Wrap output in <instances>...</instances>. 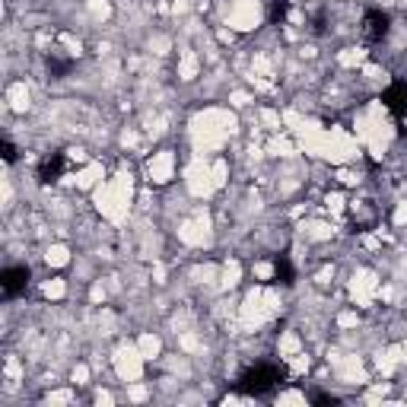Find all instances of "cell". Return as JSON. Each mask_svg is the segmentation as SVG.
<instances>
[{
  "label": "cell",
  "instance_id": "obj_1",
  "mask_svg": "<svg viewBox=\"0 0 407 407\" xmlns=\"http://www.w3.org/2000/svg\"><path fill=\"white\" fill-rule=\"evenodd\" d=\"M280 382H283V369H280V366H274V363H255L251 369L242 372L239 388H242L245 394L264 398V394H271Z\"/></svg>",
  "mask_w": 407,
  "mask_h": 407
},
{
  "label": "cell",
  "instance_id": "obj_2",
  "mask_svg": "<svg viewBox=\"0 0 407 407\" xmlns=\"http://www.w3.org/2000/svg\"><path fill=\"white\" fill-rule=\"evenodd\" d=\"M388 29H392V19H388V13H382V10H369L366 19H363V38H366V42H382V38L388 35Z\"/></svg>",
  "mask_w": 407,
  "mask_h": 407
},
{
  "label": "cell",
  "instance_id": "obj_3",
  "mask_svg": "<svg viewBox=\"0 0 407 407\" xmlns=\"http://www.w3.org/2000/svg\"><path fill=\"white\" fill-rule=\"evenodd\" d=\"M26 287H29V267H7V271L0 274V290H3L7 299L19 296Z\"/></svg>",
  "mask_w": 407,
  "mask_h": 407
},
{
  "label": "cell",
  "instance_id": "obj_4",
  "mask_svg": "<svg viewBox=\"0 0 407 407\" xmlns=\"http://www.w3.org/2000/svg\"><path fill=\"white\" fill-rule=\"evenodd\" d=\"M67 169V159L60 156V153H51L48 159H42V166H38V178L42 181H58Z\"/></svg>",
  "mask_w": 407,
  "mask_h": 407
},
{
  "label": "cell",
  "instance_id": "obj_5",
  "mask_svg": "<svg viewBox=\"0 0 407 407\" xmlns=\"http://www.w3.org/2000/svg\"><path fill=\"white\" fill-rule=\"evenodd\" d=\"M382 102L392 108L394 115H404L407 112V83L388 86V90H385V96H382Z\"/></svg>",
  "mask_w": 407,
  "mask_h": 407
},
{
  "label": "cell",
  "instance_id": "obj_6",
  "mask_svg": "<svg viewBox=\"0 0 407 407\" xmlns=\"http://www.w3.org/2000/svg\"><path fill=\"white\" fill-rule=\"evenodd\" d=\"M3 156H7V163H13L16 153H13V144H3Z\"/></svg>",
  "mask_w": 407,
  "mask_h": 407
}]
</instances>
